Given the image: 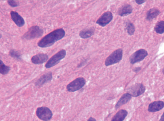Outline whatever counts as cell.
Here are the masks:
<instances>
[{"label":"cell","mask_w":164,"mask_h":121,"mask_svg":"<svg viewBox=\"0 0 164 121\" xmlns=\"http://www.w3.org/2000/svg\"><path fill=\"white\" fill-rule=\"evenodd\" d=\"M65 32L63 29H58L51 32L42 38L38 43L39 47L45 48L53 45L55 42L63 38Z\"/></svg>","instance_id":"1"},{"label":"cell","mask_w":164,"mask_h":121,"mask_svg":"<svg viewBox=\"0 0 164 121\" xmlns=\"http://www.w3.org/2000/svg\"><path fill=\"white\" fill-rule=\"evenodd\" d=\"M123 51L122 49H118L114 51L106 59L105 64L109 66L119 63L122 60Z\"/></svg>","instance_id":"2"},{"label":"cell","mask_w":164,"mask_h":121,"mask_svg":"<svg viewBox=\"0 0 164 121\" xmlns=\"http://www.w3.org/2000/svg\"><path fill=\"white\" fill-rule=\"evenodd\" d=\"M43 33V30L39 26H33L29 29L23 36V38L26 40H32L41 37Z\"/></svg>","instance_id":"3"},{"label":"cell","mask_w":164,"mask_h":121,"mask_svg":"<svg viewBox=\"0 0 164 121\" xmlns=\"http://www.w3.org/2000/svg\"><path fill=\"white\" fill-rule=\"evenodd\" d=\"M86 83V80L82 77H78L68 84L66 87L67 90L70 92H74L83 88Z\"/></svg>","instance_id":"4"},{"label":"cell","mask_w":164,"mask_h":121,"mask_svg":"<svg viewBox=\"0 0 164 121\" xmlns=\"http://www.w3.org/2000/svg\"><path fill=\"white\" fill-rule=\"evenodd\" d=\"M146 87L142 84L136 83L128 88L126 93L134 97H138L145 92Z\"/></svg>","instance_id":"5"},{"label":"cell","mask_w":164,"mask_h":121,"mask_svg":"<svg viewBox=\"0 0 164 121\" xmlns=\"http://www.w3.org/2000/svg\"><path fill=\"white\" fill-rule=\"evenodd\" d=\"M66 55V52L65 50H62L52 56L46 64V68H50L54 67L64 59Z\"/></svg>","instance_id":"6"},{"label":"cell","mask_w":164,"mask_h":121,"mask_svg":"<svg viewBox=\"0 0 164 121\" xmlns=\"http://www.w3.org/2000/svg\"><path fill=\"white\" fill-rule=\"evenodd\" d=\"M36 113V115L39 119L45 121L50 120L53 116L51 110L46 107H38Z\"/></svg>","instance_id":"7"},{"label":"cell","mask_w":164,"mask_h":121,"mask_svg":"<svg viewBox=\"0 0 164 121\" xmlns=\"http://www.w3.org/2000/svg\"><path fill=\"white\" fill-rule=\"evenodd\" d=\"M148 53L145 50L141 49L134 53L130 58V63L134 64L143 60L147 56Z\"/></svg>","instance_id":"8"},{"label":"cell","mask_w":164,"mask_h":121,"mask_svg":"<svg viewBox=\"0 0 164 121\" xmlns=\"http://www.w3.org/2000/svg\"><path fill=\"white\" fill-rule=\"evenodd\" d=\"M113 15L110 12L107 11L104 13L98 19L96 23L102 27H105L113 20Z\"/></svg>","instance_id":"9"},{"label":"cell","mask_w":164,"mask_h":121,"mask_svg":"<svg viewBox=\"0 0 164 121\" xmlns=\"http://www.w3.org/2000/svg\"><path fill=\"white\" fill-rule=\"evenodd\" d=\"M10 15L12 20L18 27H22L25 25L24 19L17 12L12 11Z\"/></svg>","instance_id":"10"},{"label":"cell","mask_w":164,"mask_h":121,"mask_svg":"<svg viewBox=\"0 0 164 121\" xmlns=\"http://www.w3.org/2000/svg\"><path fill=\"white\" fill-rule=\"evenodd\" d=\"M48 55L47 54L40 53L33 57L31 58V61L34 64H40L45 63L48 60Z\"/></svg>","instance_id":"11"},{"label":"cell","mask_w":164,"mask_h":121,"mask_svg":"<svg viewBox=\"0 0 164 121\" xmlns=\"http://www.w3.org/2000/svg\"><path fill=\"white\" fill-rule=\"evenodd\" d=\"M132 97L129 93H126L124 94L115 104V109L117 110L121 106L128 103L132 99Z\"/></svg>","instance_id":"12"},{"label":"cell","mask_w":164,"mask_h":121,"mask_svg":"<svg viewBox=\"0 0 164 121\" xmlns=\"http://www.w3.org/2000/svg\"><path fill=\"white\" fill-rule=\"evenodd\" d=\"M164 107V103L162 101H154L150 103L149 106L148 111L151 112H155L162 110Z\"/></svg>","instance_id":"13"},{"label":"cell","mask_w":164,"mask_h":121,"mask_svg":"<svg viewBox=\"0 0 164 121\" xmlns=\"http://www.w3.org/2000/svg\"><path fill=\"white\" fill-rule=\"evenodd\" d=\"M52 74L51 72L45 74L39 78L36 83V86H40L51 80Z\"/></svg>","instance_id":"14"},{"label":"cell","mask_w":164,"mask_h":121,"mask_svg":"<svg viewBox=\"0 0 164 121\" xmlns=\"http://www.w3.org/2000/svg\"><path fill=\"white\" fill-rule=\"evenodd\" d=\"M128 112L125 109H121L116 114L111 121H123L127 115Z\"/></svg>","instance_id":"15"},{"label":"cell","mask_w":164,"mask_h":121,"mask_svg":"<svg viewBox=\"0 0 164 121\" xmlns=\"http://www.w3.org/2000/svg\"><path fill=\"white\" fill-rule=\"evenodd\" d=\"M132 6L130 5H125L121 7L118 11V14L121 16H126L132 14Z\"/></svg>","instance_id":"16"},{"label":"cell","mask_w":164,"mask_h":121,"mask_svg":"<svg viewBox=\"0 0 164 121\" xmlns=\"http://www.w3.org/2000/svg\"><path fill=\"white\" fill-rule=\"evenodd\" d=\"M160 14V12L158 9L154 8L150 9L147 12L146 19L147 20L152 21L156 18Z\"/></svg>","instance_id":"17"},{"label":"cell","mask_w":164,"mask_h":121,"mask_svg":"<svg viewBox=\"0 0 164 121\" xmlns=\"http://www.w3.org/2000/svg\"><path fill=\"white\" fill-rule=\"evenodd\" d=\"M94 32V29L93 28L85 29L80 32L79 36L82 38H87L93 35Z\"/></svg>","instance_id":"18"},{"label":"cell","mask_w":164,"mask_h":121,"mask_svg":"<svg viewBox=\"0 0 164 121\" xmlns=\"http://www.w3.org/2000/svg\"><path fill=\"white\" fill-rule=\"evenodd\" d=\"M154 29L157 33L159 34L163 33H164V21H161L157 23Z\"/></svg>","instance_id":"19"},{"label":"cell","mask_w":164,"mask_h":121,"mask_svg":"<svg viewBox=\"0 0 164 121\" xmlns=\"http://www.w3.org/2000/svg\"><path fill=\"white\" fill-rule=\"evenodd\" d=\"M10 70V67L6 66L3 62L0 60V73L2 75H6L8 73Z\"/></svg>","instance_id":"20"},{"label":"cell","mask_w":164,"mask_h":121,"mask_svg":"<svg viewBox=\"0 0 164 121\" xmlns=\"http://www.w3.org/2000/svg\"><path fill=\"white\" fill-rule=\"evenodd\" d=\"M126 29L127 33L129 35H132L134 34L135 31V27L133 23L130 22L127 23Z\"/></svg>","instance_id":"21"},{"label":"cell","mask_w":164,"mask_h":121,"mask_svg":"<svg viewBox=\"0 0 164 121\" xmlns=\"http://www.w3.org/2000/svg\"><path fill=\"white\" fill-rule=\"evenodd\" d=\"M9 54L11 57L17 59H20L21 54L19 52L14 50H12L9 52Z\"/></svg>","instance_id":"22"},{"label":"cell","mask_w":164,"mask_h":121,"mask_svg":"<svg viewBox=\"0 0 164 121\" xmlns=\"http://www.w3.org/2000/svg\"><path fill=\"white\" fill-rule=\"evenodd\" d=\"M8 4L12 7H17L18 5V3L14 1H8Z\"/></svg>","instance_id":"23"},{"label":"cell","mask_w":164,"mask_h":121,"mask_svg":"<svg viewBox=\"0 0 164 121\" xmlns=\"http://www.w3.org/2000/svg\"><path fill=\"white\" fill-rule=\"evenodd\" d=\"M141 68H142L140 67H136L133 70L134 72L138 73L141 70Z\"/></svg>","instance_id":"24"},{"label":"cell","mask_w":164,"mask_h":121,"mask_svg":"<svg viewBox=\"0 0 164 121\" xmlns=\"http://www.w3.org/2000/svg\"><path fill=\"white\" fill-rule=\"evenodd\" d=\"M137 3V4L138 5L142 4L144 2H146V1H135Z\"/></svg>","instance_id":"25"},{"label":"cell","mask_w":164,"mask_h":121,"mask_svg":"<svg viewBox=\"0 0 164 121\" xmlns=\"http://www.w3.org/2000/svg\"><path fill=\"white\" fill-rule=\"evenodd\" d=\"M87 121H97V120L94 118L91 117L88 119Z\"/></svg>","instance_id":"26"},{"label":"cell","mask_w":164,"mask_h":121,"mask_svg":"<svg viewBox=\"0 0 164 121\" xmlns=\"http://www.w3.org/2000/svg\"><path fill=\"white\" fill-rule=\"evenodd\" d=\"M159 121H164V112L161 117Z\"/></svg>","instance_id":"27"},{"label":"cell","mask_w":164,"mask_h":121,"mask_svg":"<svg viewBox=\"0 0 164 121\" xmlns=\"http://www.w3.org/2000/svg\"><path fill=\"white\" fill-rule=\"evenodd\" d=\"M162 72H163V73L164 74V68H163Z\"/></svg>","instance_id":"28"}]
</instances>
